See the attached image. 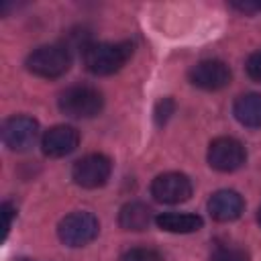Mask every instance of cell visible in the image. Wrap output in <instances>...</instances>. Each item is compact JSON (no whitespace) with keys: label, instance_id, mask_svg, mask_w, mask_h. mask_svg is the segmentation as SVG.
I'll return each mask as SVG.
<instances>
[{"label":"cell","instance_id":"cell-16","mask_svg":"<svg viewBox=\"0 0 261 261\" xmlns=\"http://www.w3.org/2000/svg\"><path fill=\"white\" fill-rule=\"evenodd\" d=\"M212 261H247L245 253L237 247H218L214 253H212Z\"/></svg>","mask_w":261,"mask_h":261},{"label":"cell","instance_id":"cell-1","mask_svg":"<svg viewBox=\"0 0 261 261\" xmlns=\"http://www.w3.org/2000/svg\"><path fill=\"white\" fill-rule=\"evenodd\" d=\"M133 55V45L122 43H92L84 51V65L94 75H110L118 71Z\"/></svg>","mask_w":261,"mask_h":261},{"label":"cell","instance_id":"cell-8","mask_svg":"<svg viewBox=\"0 0 261 261\" xmlns=\"http://www.w3.org/2000/svg\"><path fill=\"white\" fill-rule=\"evenodd\" d=\"M39 135V122L31 116H10L2 126V141L10 151H29Z\"/></svg>","mask_w":261,"mask_h":261},{"label":"cell","instance_id":"cell-22","mask_svg":"<svg viewBox=\"0 0 261 261\" xmlns=\"http://www.w3.org/2000/svg\"><path fill=\"white\" fill-rule=\"evenodd\" d=\"M20 261H31V259H20Z\"/></svg>","mask_w":261,"mask_h":261},{"label":"cell","instance_id":"cell-17","mask_svg":"<svg viewBox=\"0 0 261 261\" xmlns=\"http://www.w3.org/2000/svg\"><path fill=\"white\" fill-rule=\"evenodd\" d=\"M173 110H175V104H173L171 98L159 100L157 106H155V120H157V124H163V122L173 114Z\"/></svg>","mask_w":261,"mask_h":261},{"label":"cell","instance_id":"cell-14","mask_svg":"<svg viewBox=\"0 0 261 261\" xmlns=\"http://www.w3.org/2000/svg\"><path fill=\"white\" fill-rule=\"evenodd\" d=\"M149 222H151V210L141 202H128L118 212V224L124 230H145Z\"/></svg>","mask_w":261,"mask_h":261},{"label":"cell","instance_id":"cell-13","mask_svg":"<svg viewBox=\"0 0 261 261\" xmlns=\"http://www.w3.org/2000/svg\"><path fill=\"white\" fill-rule=\"evenodd\" d=\"M157 226L161 230L167 232H179V234H188V232H196L202 228V218L198 214H188V212H163L155 218Z\"/></svg>","mask_w":261,"mask_h":261},{"label":"cell","instance_id":"cell-6","mask_svg":"<svg viewBox=\"0 0 261 261\" xmlns=\"http://www.w3.org/2000/svg\"><path fill=\"white\" fill-rule=\"evenodd\" d=\"M247 159V151L241 141L232 137H218L208 147V163L216 171H234Z\"/></svg>","mask_w":261,"mask_h":261},{"label":"cell","instance_id":"cell-3","mask_svg":"<svg viewBox=\"0 0 261 261\" xmlns=\"http://www.w3.org/2000/svg\"><path fill=\"white\" fill-rule=\"evenodd\" d=\"M71 65L69 51L63 45H43L27 57V67L39 77H59Z\"/></svg>","mask_w":261,"mask_h":261},{"label":"cell","instance_id":"cell-21","mask_svg":"<svg viewBox=\"0 0 261 261\" xmlns=\"http://www.w3.org/2000/svg\"><path fill=\"white\" fill-rule=\"evenodd\" d=\"M257 222L261 224V208H259V212H257Z\"/></svg>","mask_w":261,"mask_h":261},{"label":"cell","instance_id":"cell-5","mask_svg":"<svg viewBox=\"0 0 261 261\" xmlns=\"http://www.w3.org/2000/svg\"><path fill=\"white\" fill-rule=\"evenodd\" d=\"M112 171V163L106 155L102 153H90L82 159H77L71 167V177L77 186L82 188H100L108 181Z\"/></svg>","mask_w":261,"mask_h":261},{"label":"cell","instance_id":"cell-12","mask_svg":"<svg viewBox=\"0 0 261 261\" xmlns=\"http://www.w3.org/2000/svg\"><path fill=\"white\" fill-rule=\"evenodd\" d=\"M234 118L249 128H259L261 126V94H243L234 100L232 106Z\"/></svg>","mask_w":261,"mask_h":261},{"label":"cell","instance_id":"cell-9","mask_svg":"<svg viewBox=\"0 0 261 261\" xmlns=\"http://www.w3.org/2000/svg\"><path fill=\"white\" fill-rule=\"evenodd\" d=\"M190 82L202 90H220L230 84V69L224 61L204 59L190 69Z\"/></svg>","mask_w":261,"mask_h":261},{"label":"cell","instance_id":"cell-11","mask_svg":"<svg viewBox=\"0 0 261 261\" xmlns=\"http://www.w3.org/2000/svg\"><path fill=\"white\" fill-rule=\"evenodd\" d=\"M245 202L239 192L234 190H218L208 200V212L218 222H230L241 216Z\"/></svg>","mask_w":261,"mask_h":261},{"label":"cell","instance_id":"cell-10","mask_svg":"<svg viewBox=\"0 0 261 261\" xmlns=\"http://www.w3.org/2000/svg\"><path fill=\"white\" fill-rule=\"evenodd\" d=\"M80 145V133L69 124H57L45 130L41 139L43 153L49 157H65Z\"/></svg>","mask_w":261,"mask_h":261},{"label":"cell","instance_id":"cell-2","mask_svg":"<svg viewBox=\"0 0 261 261\" xmlns=\"http://www.w3.org/2000/svg\"><path fill=\"white\" fill-rule=\"evenodd\" d=\"M102 106L104 98L92 86H71L59 96V110L71 118H92Z\"/></svg>","mask_w":261,"mask_h":261},{"label":"cell","instance_id":"cell-20","mask_svg":"<svg viewBox=\"0 0 261 261\" xmlns=\"http://www.w3.org/2000/svg\"><path fill=\"white\" fill-rule=\"evenodd\" d=\"M232 8L245 12V14H251V12H259L261 10V2H255V0H245V2H232L230 4Z\"/></svg>","mask_w":261,"mask_h":261},{"label":"cell","instance_id":"cell-7","mask_svg":"<svg viewBox=\"0 0 261 261\" xmlns=\"http://www.w3.org/2000/svg\"><path fill=\"white\" fill-rule=\"evenodd\" d=\"M151 196L163 204H181L192 196V181L177 171L161 173L151 184Z\"/></svg>","mask_w":261,"mask_h":261},{"label":"cell","instance_id":"cell-4","mask_svg":"<svg viewBox=\"0 0 261 261\" xmlns=\"http://www.w3.org/2000/svg\"><path fill=\"white\" fill-rule=\"evenodd\" d=\"M98 218L90 212H71L57 226V234L67 247H84L92 243L98 237Z\"/></svg>","mask_w":261,"mask_h":261},{"label":"cell","instance_id":"cell-18","mask_svg":"<svg viewBox=\"0 0 261 261\" xmlns=\"http://www.w3.org/2000/svg\"><path fill=\"white\" fill-rule=\"evenodd\" d=\"M247 73H249L253 80L261 82V51H255V53L247 59Z\"/></svg>","mask_w":261,"mask_h":261},{"label":"cell","instance_id":"cell-15","mask_svg":"<svg viewBox=\"0 0 261 261\" xmlns=\"http://www.w3.org/2000/svg\"><path fill=\"white\" fill-rule=\"evenodd\" d=\"M120 261H161L159 253L153 251V249H147V247H135V249H128Z\"/></svg>","mask_w":261,"mask_h":261},{"label":"cell","instance_id":"cell-19","mask_svg":"<svg viewBox=\"0 0 261 261\" xmlns=\"http://www.w3.org/2000/svg\"><path fill=\"white\" fill-rule=\"evenodd\" d=\"M16 214V210L12 208L10 202H4L2 204V218H4V228H2V239H6L8 230H10V224H12V216Z\"/></svg>","mask_w":261,"mask_h":261}]
</instances>
